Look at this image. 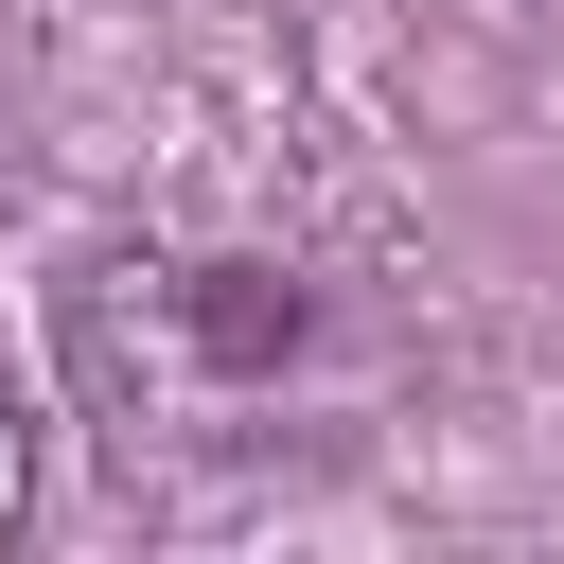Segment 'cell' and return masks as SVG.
Here are the masks:
<instances>
[{"label":"cell","instance_id":"obj_1","mask_svg":"<svg viewBox=\"0 0 564 564\" xmlns=\"http://www.w3.org/2000/svg\"><path fill=\"white\" fill-rule=\"evenodd\" d=\"M70 370L123 458H282L370 388V317L264 247H123L70 282Z\"/></svg>","mask_w":564,"mask_h":564},{"label":"cell","instance_id":"obj_2","mask_svg":"<svg viewBox=\"0 0 564 564\" xmlns=\"http://www.w3.org/2000/svg\"><path fill=\"white\" fill-rule=\"evenodd\" d=\"M0 159H18V123H0Z\"/></svg>","mask_w":564,"mask_h":564}]
</instances>
